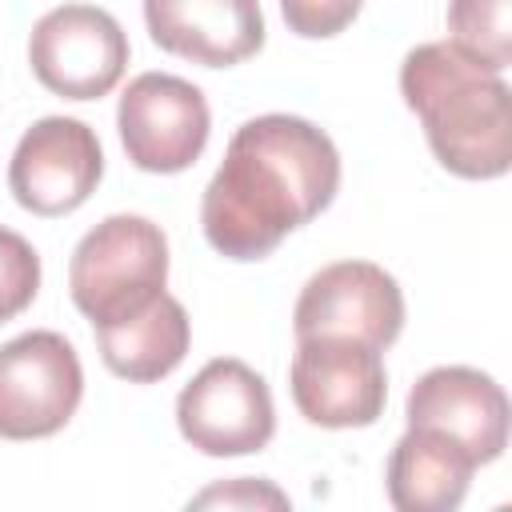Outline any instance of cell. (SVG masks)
Segmentation results:
<instances>
[{"label":"cell","instance_id":"obj_6","mask_svg":"<svg viewBox=\"0 0 512 512\" xmlns=\"http://www.w3.org/2000/svg\"><path fill=\"white\" fill-rule=\"evenodd\" d=\"M28 64L48 92L100 100L128 68V36L116 16L96 4H60L32 24Z\"/></svg>","mask_w":512,"mask_h":512},{"label":"cell","instance_id":"obj_4","mask_svg":"<svg viewBox=\"0 0 512 512\" xmlns=\"http://www.w3.org/2000/svg\"><path fill=\"white\" fill-rule=\"evenodd\" d=\"M84 368L52 328H32L0 344V436L44 440L56 436L80 408Z\"/></svg>","mask_w":512,"mask_h":512},{"label":"cell","instance_id":"obj_15","mask_svg":"<svg viewBox=\"0 0 512 512\" xmlns=\"http://www.w3.org/2000/svg\"><path fill=\"white\" fill-rule=\"evenodd\" d=\"M508 4L512 0H448V40L500 76L512 64Z\"/></svg>","mask_w":512,"mask_h":512},{"label":"cell","instance_id":"obj_16","mask_svg":"<svg viewBox=\"0 0 512 512\" xmlns=\"http://www.w3.org/2000/svg\"><path fill=\"white\" fill-rule=\"evenodd\" d=\"M40 292V256L36 248L12 232L0 228V324L20 316Z\"/></svg>","mask_w":512,"mask_h":512},{"label":"cell","instance_id":"obj_13","mask_svg":"<svg viewBox=\"0 0 512 512\" xmlns=\"http://www.w3.org/2000/svg\"><path fill=\"white\" fill-rule=\"evenodd\" d=\"M480 464L432 428H408L388 456V500L400 512H452Z\"/></svg>","mask_w":512,"mask_h":512},{"label":"cell","instance_id":"obj_11","mask_svg":"<svg viewBox=\"0 0 512 512\" xmlns=\"http://www.w3.org/2000/svg\"><path fill=\"white\" fill-rule=\"evenodd\" d=\"M408 428H432L456 440L476 464H488L508 444V396L504 388L464 364H444L424 372L404 404Z\"/></svg>","mask_w":512,"mask_h":512},{"label":"cell","instance_id":"obj_3","mask_svg":"<svg viewBox=\"0 0 512 512\" xmlns=\"http://www.w3.org/2000/svg\"><path fill=\"white\" fill-rule=\"evenodd\" d=\"M168 284V236L136 212L100 220L72 252V304L96 324H116L152 304Z\"/></svg>","mask_w":512,"mask_h":512},{"label":"cell","instance_id":"obj_1","mask_svg":"<svg viewBox=\"0 0 512 512\" xmlns=\"http://www.w3.org/2000/svg\"><path fill=\"white\" fill-rule=\"evenodd\" d=\"M340 188V152L304 116L244 120L200 200L204 240L228 260H260L320 216Z\"/></svg>","mask_w":512,"mask_h":512},{"label":"cell","instance_id":"obj_9","mask_svg":"<svg viewBox=\"0 0 512 512\" xmlns=\"http://www.w3.org/2000/svg\"><path fill=\"white\" fill-rule=\"evenodd\" d=\"M292 328L296 340L348 336L384 352L404 328V292L396 276L372 260H336L300 288Z\"/></svg>","mask_w":512,"mask_h":512},{"label":"cell","instance_id":"obj_7","mask_svg":"<svg viewBox=\"0 0 512 512\" xmlns=\"http://www.w3.org/2000/svg\"><path fill=\"white\" fill-rule=\"evenodd\" d=\"M288 388L308 424L368 428L388 400V372L380 348L348 336H304L288 368Z\"/></svg>","mask_w":512,"mask_h":512},{"label":"cell","instance_id":"obj_18","mask_svg":"<svg viewBox=\"0 0 512 512\" xmlns=\"http://www.w3.org/2000/svg\"><path fill=\"white\" fill-rule=\"evenodd\" d=\"M212 504L216 508H288V496L268 480L240 476V480L216 484V488H208V492H200L192 500V508H212Z\"/></svg>","mask_w":512,"mask_h":512},{"label":"cell","instance_id":"obj_14","mask_svg":"<svg viewBox=\"0 0 512 512\" xmlns=\"http://www.w3.org/2000/svg\"><path fill=\"white\" fill-rule=\"evenodd\" d=\"M188 340H192L188 312L168 292H160L152 304H144L140 312L116 324H96L100 360L108 364V372H116L128 384L164 380L184 360Z\"/></svg>","mask_w":512,"mask_h":512},{"label":"cell","instance_id":"obj_17","mask_svg":"<svg viewBox=\"0 0 512 512\" xmlns=\"http://www.w3.org/2000/svg\"><path fill=\"white\" fill-rule=\"evenodd\" d=\"M360 4L364 0H280V12L296 36L328 40L360 16Z\"/></svg>","mask_w":512,"mask_h":512},{"label":"cell","instance_id":"obj_5","mask_svg":"<svg viewBox=\"0 0 512 512\" xmlns=\"http://www.w3.org/2000/svg\"><path fill=\"white\" fill-rule=\"evenodd\" d=\"M176 428L204 456L260 452L276 432L272 392L244 360H208L176 396Z\"/></svg>","mask_w":512,"mask_h":512},{"label":"cell","instance_id":"obj_12","mask_svg":"<svg viewBox=\"0 0 512 512\" xmlns=\"http://www.w3.org/2000/svg\"><path fill=\"white\" fill-rule=\"evenodd\" d=\"M152 40L204 68H228L260 52L264 12L260 0H144Z\"/></svg>","mask_w":512,"mask_h":512},{"label":"cell","instance_id":"obj_2","mask_svg":"<svg viewBox=\"0 0 512 512\" xmlns=\"http://www.w3.org/2000/svg\"><path fill=\"white\" fill-rule=\"evenodd\" d=\"M400 96L420 116L432 156L464 180H496L512 164V96L500 72L452 40L416 44L400 64Z\"/></svg>","mask_w":512,"mask_h":512},{"label":"cell","instance_id":"obj_10","mask_svg":"<svg viewBox=\"0 0 512 512\" xmlns=\"http://www.w3.org/2000/svg\"><path fill=\"white\" fill-rule=\"evenodd\" d=\"M104 176V152L96 132L76 116L36 120L8 164V188L20 208L36 216L76 212Z\"/></svg>","mask_w":512,"mask_h":512},{"label":"cell","instance_id":"obj_8","mask_svg":"<svg viewBox=\"0 0 512 512\" xmlns=\"http://www.w3.org/2000/svg\"><path fill=\"white\" fill-rule=\"evenodd\" d=\"M124 152L144 172H184L208 144V100L204 92L172 72H140L116 108Z\"/></svg>","mask_w":512,"mask_h":512}]
</instances>
